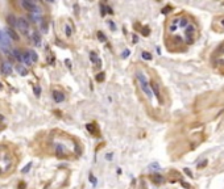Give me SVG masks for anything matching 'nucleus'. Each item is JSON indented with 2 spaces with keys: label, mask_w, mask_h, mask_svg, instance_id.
I'll return each mask as SVG.
<instances>
[{
  "label": "nucleus",
  "mask_w": 224,
  "mask_h": 189,
  "mask_svg": "<svg viewBox=\"0 0 224 189\" xmlns=\"http://www.w3.org/2000/svg\"><path fill=\"white\" fill-rule=\"evenodd\" d=\"M136 76H137V80H138V83H140V87L144 91V93L147 94L149 99H152L153 93H152V89H150V86H149V83H148L147 77L144 76V74H141V72H137Z\"/></svg>",
  "instance_id": "nucleus-1"
},
{
  "label": "nucleus",
  "mask_w": 224,
  "mask_h": 189,
  "mask_svg": "<svg viewBox=\"0 0 224 189\" xmlns=\"http://www.w3.org/2000/svg\"><path fill=\"white\" fill-rule=\"evenodd\" d=\"M196 36V28L193 24H189V25L185 28V40H186L187 43H193L194 40H195Z\"/></svg>",
  "instance_id": "nucleus-2"
},
{
  "label": "nucleus",
  "mask_w": 224,
  "mask_h": 189,
  "mask_svg": "<svg viewBox=\"0 0 224 189\" xmlns=\"http://www.w3.org/2000/svg\"><path fill=\"white\" fill-rule=\"evenodd\" d=\"M21 7H23L24 9H26V11L35 13V14H38L41 12L40 8L37 7V4L33 3L32 0H21Z\"/></svg>",
  "instance_id": "nucleus-3"
},
{
  "label": "nucleus",
  "mask_w": 224,
  "mask_h": 189,
  "mask_svg": "<svg viewBox=\"0 0 224 189\" xmlns=\"http://www.w3.org/2000/svg\"><path fill=\"white\" fill-rule=\"evenodd\" d=\"M9 45H11V40L4 32H0V47L6 54H9Z\"/></svg>",
  "instance_id": "nucleus-4"
},
{
  "label": "nucleus",
  "mask_w": 224,
  "mask_h": 189,
  "mask_svg": "<svg viewBox=\"0 0 224 189\" xmlns=\"http://www.w3.org/2000/svg\"><path fill=\"white\" fill-rule=\"evenodd\" d=\"M16 26H17L19 29H20L21 32H23L24 34H26L29 32V24H28V21L25 20V18H17V24H16Z\"/></svg>",
  "instance_id": "nucleus-5"
},
{
  "label": "nucleus",
  "mask_w": 224,
  "mask_h": 189,
  "mask_svg": "<svg viewBox=\"0 0 224 189\" xmlns=\"http://www.w3.org/2000/svg\"><path fill=\"white\" fill-rule=\"evenodd\" d=\"M12 71H13V68H12V64L9 62H3L1 63V72L6 75H12Z\"/></svg>",
  "instance_id": "nucleus-6"
},
{
  "label": "nucleus",
  "mask_w": 224,
  "mask_h": 189,
  "mask_svg": "<svg viewBox=\"0 0 224 189\" xmlns=\"http://www.w3.org/2000/svg\"><path fill=\"white\" fill-rule=\"evenodd\" d=\"M150 89H152V93H154V94H156V97L158 99V101H160V103H162V97H161V93H160V88H158V84L153 81V83L150 84Z\"/></svg>",
  "instance_id": "nucleus-7"
},
{
  "label": "nucleus",
  "mask_w": 224,
  "mask_h": 189,
  "mask_svg": "<svg viewBox=\"0 0 224 189\" xmlns=\"http://www.w3.org/2000/svg\"><path fill=\"white\" fill-rule=\"evenodd\" d=\"M6 34L8 36V38H9V40H13V41H19V40H20L19 34H17V33H16V32L13 30V29L11 28V26H9V28H7Z\"/></svg>",
  "instance_id": "nucleus-8"
},
{
  "label": "nucleus",
  "mask_w": 224,
  "mask_h": 189,
  "mask_svg": "<svg viewBox=\"0 0 224 189\" xmlns=\"http://www.w3.org/2000/svg\"><path fill=\"white\" fill-rule=\"evenodd\" d=\"M215 24H218V28H215L218 32H220V33H224V14L223 16H220V17H218L215 20ZM214 24V25H215Z\"/></svg>",
  "instance_id": "nucleus-9"
},
{
  "label": "nucleus",
  "mask_w": 224,
  "mask_h": 189,
  "mask_svg": "<svg viewBox=\"0 0 224 189\" xmlns=\"http://www.w3.org/2000/svg\"><path fill=\"white\" fill-rule=\"evenodd\" d=\"M53 99L55 103H62V101H65V93L59 91H53Z\"/></svg>",
  "instance_id": "nucleus-10"
},
{
  "label": "nucleus",
  "mask_w": 224,
  "mask_h": 189,
  "mask_svg": "<svg viewBox=\"0 0 224 189\" xmlns=\"http://www.w3.org/2000/svg\"><path fill=\"white\" fill-rule=\"evenodd\" d=\"M55 155H57V158H59V159H62V158L65 156V147H63L62 144H57V146H55Z\"/></svg>",
  "instance_id": "nucleus-11"
},
{
  "label": "nucleus",
  "mask_w": 224,
  "mask_h": 189,
  "mask_svg": "<svg viewBox=\"0 0 224 189\" xmlns=\"http://www.w3.org/2000/svg\"><path fill=\"white\" fill-rule=\"evenodd\" d=\"M16 71H17L21 76H26V75H28V70H26V67H24L23 64H17V66H16Z\"/></svg>",
  "instance_id": "nucleus-12"
},
{
  "label": "nucleus",
  "mask_w": 224,
  "mask_h": 189,
  "mask_svg": "<svg viewBox=\"0 0 224 189\" xmlns=\"http://www.w3.org/2000/svg\"><path fill=\"white\" fill-rule=\"evenodd\" d=\"M32 40L35 42L36 46H40L41 45V36L38 34L37 32H33V34H32Z\"/></svg>",
  "instance_id": "nucleus-13"
},
{
  "label": "nucleus",
  "mask_w": 224,
  "mask_h": 189,
  "mask_svg": "<svg viewBox=\"0 0 224 189\" xmlns=\"http://www.w3.org/2000/svg\"><path fill=\"white\" fill-rule=\"evenodd\" d=\"M23 63H25L26 66H32L33 64V62H32L30 57L28 55V53H24L23 54Z\"/></svg>",
  "instance_id": "nucleus-14"
},
{
  "label": "nucleus",
  "mask_w": 224,
  "mask_h": 189,
  "mask_svg": "<svg viewBox=\"0 0 224 189\" xmlns=\"http://www.w3.org/2000/svg\"><path fill=\"white\" fill-rule=\"evenodd\" d=\"M12 54H13V57L16 58V59L19 60V62H23V54L20 53V50L13 49V50H12Z\"/></svg>",
  "instance_id": "nucleus-15"
},
{
  "label": "nucleus",
  "mask_w": 224,
  "mask_h": 189,
  "mask_svg": "<svg viewBox=\"0 0 224 189\" xmlns=\"http://www.w3.org/2000/svg\"><path fill=\"white\" fill-rule=\"evenodd\" d=\"M161 169V166L158 163H152V164H149V171L150 172H157V171H160Z\"/></svg>",
  "instance_id": "nucleus-16"
},
{
  "label": "nucleus",
  "mask_w": 224,
  "mask_h": 189,
  "mask_svg": "<svg viewBox=\"0 0 224 189\" xmlns=\"http://www.w3.org/2000/svg\"><path fill=\"white\" fill-rule=\"evenodd\" d=\"M7 20H8V23L11 24L12 26H16V24H17V18L15 17L13 14H9V16H8V18H7Z\"/></svg>",
  "instance_id": "nucleus-17"
},
{
  "label": "nucleus",
  "mask_w": 224,
  "mask_h": 189,
  "mask_svg": "<svg viewBox=\"0 0 224 189\" xmlns=\"http://www.w3.org/2000/svg\"><path fill=\"white\" fill-rule=\"evenodd\" d=\"M26 53H28V55L30 57L32 62H33V63H35V62H37L38 57H37V54H36V51H32V50H29V51H26Z\"/></svg>",
  "instance_id": "nucleus-18"
},
{
  "label": "nucleus",
  "mask_w": 224,
  "mask_h": 189,
  "mask_svg": "<svg viewBox=\"0 0 224 189\" xmlns=\"http://www.w3.org/2000/svg\"><path fill=\"white\" fill-rule=\"evenodd\" d=\"M153 183H156V184H161L162 181H164V177H162L161 175H153Z\"/></svg>",
  "instance_id": "nucleus-19"
},
{
  "label": "nucleus",
  "mask_w": 224,
  "mask_h": 189,
  "mask_svg": "<svg viewBox=\"0 0 224 189\" xmlns=\"http://www.w3.org/2000/svg\"><path fill=\"white\" fill-rule=\"evenodd\" d=\"M33 93H35L37 97H40V94H41V87L38 86V84H35V86H33Z\"/></svg>",
  "instance_id": "nucleus-20"
},
{
  "label": "nucleus",
  "mask_w": 224,
  "mask_h": 189,
  "mask_svg": "<svg viewBox=\"0 0 224 189\" xmlns=\"http://www.w3.org/2000/svg\"><path fill=\"white\" fill-rule=\"evenodd\" d=\"M29 20H32V23H40L41 21V17L40 16H37V14H30V16H29Z\"/></svg>",
  "instance_id": "nucleus-21"
},
{
  "label": "nucleus",
  "mask_w": 224,
  "mask_h": 189,
  "mask_svg": "<svg viewBox=\"0 0 224 189\" xmlns=\"http://www.w3.org/2000/svg\"><path fill=\"white\" fill-rule=\"evenodd\" d=\"M90 59H91V60H92V62H94V63H96V62H98V63H100V60H99L98 55L95 54L94 51H91V53H90Z\"/></svg>",
  "instance_id": "nucleus-22"
},
{
  "label": "nucleus",
  "mask_w": 224,
  "mask_h": 189,
  "mask_svg": "<svg viewBox=\"0 0 224 189\" xmlns=\"http://www.w3.org/2000/svg\"><path fill=\"white\" fill-rule=\"evenodd\" d=\"M141 57H142V59H145V60H150V59H152V54H150V53H148V51H142V53H141Z\"/></svg>",
  "instance_id": "nucleus-23"
},
{
  "label": "nucleus",
  "mask_w": 224,
  "mask_h": 189,
  "mask_svg": "<svg viewBox=\"0 0 224 189\" xmlns=\"http://www.w3.org/2000/svg\"><path fill=\"white\" fill-rule=\"evenodd\" d=\"M65 32H66V36H67V37H70V36H71L73 30H71V28H70L69 24H66V25H65Z\"/></svg>",
  "instance_id": "nucleus-24"
},
{
  "label": "nucleus",
  "mask_w": 224,
  "mask_h": 189,
  "mask_svg": "<svg viewBox=\"0 0 224 189\" xmlns=\"http://www.w3.org/2000/svg\"><path fill=\"white\" fill-rule=\"evenodd\" d=\"M104 72H99L98 75H96V81H103L104 80Z\"/></svg>",
  "instance_id": "nucleus-25"
},
{
  "label": "nucleus",
  "mask_w": 224,
  "mask_h": 189,
  "mask_svg": "<svg viewBox=\"0 0 224 189\" xmlns=\"http://www.w3.org/2000/svg\"><path fill=\"white\" fill-rule=\"evenodd\" d=\"M32 164H33V163H28V164H26L25 167H24L23 169H21V172H23V173H26V172H29V169H30Z\"/></svg>",
  "instance_id": "nucleus-26"
},
{
  "label": "nucleus",
  "mask_w": 224,
  "mask_h": 189,
  "mask_svg": "<svg viewBox=\"0 0 224 189\" xmlns=\"http://www.w3.org/2000/svg\"><path fill=\"white\" fill-rule=\"evenodd\" d=\"M141 33H142V36H145V37H147V36H149L150 29L148 28V26H145V28H142V32H141Z\"/></svg>",
  "instance_id": "nucleus-27"
},
{
  "label": "nucleus",
  "mask_w": 224,
  "mask_h": 189,
  "mask_svg": "<svg viewBox=\"0 0 224 189\" xmlns=\"http://www.w3.org/2000/svg\"><path fill=\"white\" fill-rule=\"evenodd\" d=\"M98 37H99V40H100L102 42H106V41H107V38L103 36V33H102V32H98Z\"/></svg>",
  "instance_id": "nucleus-28"
},
{
  "label": "nucleus",
  "mask_w": 224,
  "mask_h": 189,
  "mask_svg": "<svg viewBox=\"0 0 224 189\" xmlns=\"http://www.w3.org/2000/svg\"><path fill=\"white\" fill-rule=\"evenodd\" d=\"M207 163H208V162H207V159H204L203 162H200V163L198 164V168H203V167H206Z\"/></svg>",
  "instance_id": "nucleus-29"
},
{
  "label": "nucleus",
  "mask_w": 224,
  "mask_h": 189,
  "mask_svg": "<svg viewBox=\"0 0 224 189\" xmlns=\"http://www.w3.org/2000/svg\"><path fill=\"white\" fill-rule=\"evenodd\" d=\"M129 54H131V51H129L128 49H125V50L123 51V55H121V57H123V58H127V57H129Z\"/></svg>",
  "instance_id": "nucleus-30"
},
{
  "label": "nucleus",
  "mask_w": 224,
  "mask_h": 189,
  "mask_svg": "<svg viewBox=\"0 0 224 189\" xmlns=\"http://www.w3.org/2000/svg\"><path fill=\"white\" fill-rule=\"evenodd\" d=\"M183 171H185V173H186V175L189 176V177H193V173H191V171H190L189 168H185Z\"/></svg>",
  "instance_id": "nucleus-31"
},
{
  "label": "nucleus",
  "mask_w": 224,
  "mask_h": 189,
  "mask_svg": "<svg viewBox=\"0 0 224 189\" xmlns=\"http://www.w3.org/2000/svg\"><path fill=\"white\" fill-rule=\"evenodd\" d=\"M112 156H113V154H112V152H109V154L106 155V159H107V160H112Z\"/></svg>",
  "instance_id": "nucleus-32"
},
{
  "label": "nucleus",
  "mask_w": 224,
  "mask_h": 189,
  "mask_svg": "<svg viewBox=\"0 0 224 189\" xmlns=\"http://www.w3.org/2000/svg\"><path fill=\"white\" fill-rule=\"evenodd\" d=\"M90 181H91V183L94 184V185H95V184H96V180H95V177H94V176H92V175H90Z\"/></svg>",
  "instance_id": "nucleus-33"
},
{
  "label": "nucleus",
  "mask_w": 224,
  "mask_h": 189,
  "mask_svg": "<svg viewBox=\"0 0 224 189\" xmlns=\"http://www.w3.org/2000/svg\"><path fill=\"white\" fill-rule=\"evenodd\" d=\"M170 9H171V7H166V8L162 9V13H167V12H169Z\"/></svg>",
  "instance_id": "nucleus-34"
},
{
  "label": "nucleus",
  "mask_w": 224,
  "mask_h": 189,
  "mask_svg": "<svg viewBox=\"0 0 224 189\" xmlns=\"http://www.w3.org/2000/svg\"><path fill=\"white\" fill-rule=\"evenodd\" d=\"M137 41H138V38H137V36H133V43H137Z\"/></svg>",
  "instance_id": "nucleus-35"
},
{
  "label": "nucleus",
  "mask_w": 224,
  "mask_h": 189,
  "mask_svg": "<svg viewBox=\"0 0 224 189\" xmlns=\"http://www.w3.org/2000/svg\"><path fill=\"white\" fill-rule=\"evenodd\" d=\"M108 24H109V26H111V29H115V25H113L112 21H108Z\"/></svg>",
  "instance_id": "nucleus-36"
}]
</instances>
